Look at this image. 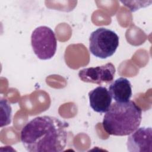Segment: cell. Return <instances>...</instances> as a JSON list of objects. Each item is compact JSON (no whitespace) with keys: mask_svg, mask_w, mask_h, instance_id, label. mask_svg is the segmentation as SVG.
<instances>
[{"mask_svg":"<svg viewBox=\"0 0 152 152\" xmlns=\"http://www.w3.org/2000/svg\"><path fill=\"white\" fill-rule=\"evenodd\" d=\"M126 147L127 150L130 152H151V128H138L134 132L129 134L127 139Z\"/></svg>","mask_w":152,"mask_h":152,"instance_id":"8992f818","label":"cell"},{"mask_svg":"<svg viewBox=\"0 0 152 152\" xmlns=\"http://www.w3.org/2000/svg\"><path fill=\"white\" fill-rule=\"evenodd\" d=\"M68 123L55 116H37L23 126L21 141L29 152H61L68 142Z\"/></svg>","mask_w":152,"mask_h":152,"instance_id":"6da1fadb","label":"cell"},{"mask_svg":"<svg viewBox=\"0 0 152 152\" xmlns=\"http://www.w3.org/2000/svg\"><path fill=\"white\" fill-rule=\"evenodd\" d=\"M109 91L115 102H126L132 96V86L127 78L120 77L112 81L109 87Z\"/></svg>","mask_w":152,"mask_h":152,"instance_id":"ba28073f","label":"cell"},{"mask_svg":"<svg viewBox=\"0 0 152 152\" xmlns=\"http://www.w3.org/2000/svg\"><path fill=\"white\" fill-rule=\"evenodd\" d=\"M31 44L34 54L42 60L51 59L56 51L57 40L55 33L45 26H39L33 30Z\"/></svg>","mask_w":152,"mask_h":152,"instance_id":"277c9868","label":"cell"},{"mask_svg":"<svg viewBox=\"0 0 152 152\" xmlns=\"http://www.w3.org/2000/svg\"><path fill=\"white\" fill-rule=\"evenodd\" d=\"M119 36L113 30L99 27L89 37V50L94 56L106 59L112 56L119 46Z\"/></svg>","mask_w":152,"mask_h":152,"instance_id":"3957f363","label":"cell"},{"mask_svg":"<svg viewBox=\"0 0 152 152\" xmlns=\"http://www.w3.org/2000/svg\"><path fill=\"white\" fill-rule=\"evenodd\" d=\"M116 69L110 62L101 66L82 69L78 72L80 79L85 83L99 85L108 84L113 81Z\"/></svg>","mask_w":152,"mask_h":152,"instance_id":"5b68a950","label":"cell"},{"mask_svg":"<svg viewBox=\"0 0 152 152\" xmlns=\"http://www.w3.org/2000/svg\"><path fill=\"white\" fill-rule=\"evenodd\" d=\"M142 110L133 101L113 103L103 117L102 125L109 135L126 136L139 128Z\"/></svg>","mask_w":152,"mask_h":152,"instance_id":"7a4b0ae2","label":"cell"},{"mask_svg":"<svg viewBox=\"0 0 152 152\" xmlns=\"http://www.w3.org/2000/svg\"><path fill=\"white\" fill-rule=\"evenodd\" d=\"M89 103L91 109L97 113H106L112 103L109 90L103 86H98L88 93Z\"/></svg>","mask_w":152,"mask_h":152,"instance_id":"52a82bcc","label":"cell"}]
</instances>
